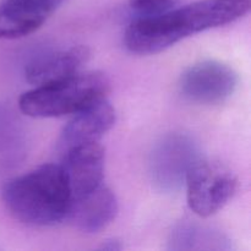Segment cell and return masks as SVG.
Here are the masks:
<instances>
[{
  "instance_id": "cell-1",
  "label": "cell",
  "mask_w": 251,
  "mask_h": 251,
  "mask_svg": "<svg viewBox=\"0 0 251 251\" xmlns=\"http://www.w3.org/2000/svg\"><path fill=\"white\" fill-rule=\"evenodd\" d=\"M250 6V0H199L158 16L135 19L125 31V47L140 55L161 53L194 34L233 24Z\"/></svg>"
},
{
  "instance_id": "cell-2",
  "label": "cell",
  "mask_w": 251,
  "mask_h": 251,
  "mask_svg": "<svg viewBox=\"0 0 251 251\" xmlns=\"http://www.w3.org/2000/svg\"><path fill=\"white\" fill-rule=\"evenodd\" d=\"M1 199L15 220L49 227L68 218L71 194L61 164L48 163L4 184Z\"/></svg>"
},
{
  "instance_id": "cell-3",
  "label": "cell",
  "mask_w": 251,
  "mask_h": 251,
  "mask_svg": "<svg viewBox=\"0 0 251 251\" xmlns=\"http://www.w3.org/2000/svg\"><path fill=\"white\" fill-rule=\"evenodd\" d=\"M109 92L107 76L98 71H80L63 80L34 86L22 93L19 108L25 115L37 119L73 115Z\"/></svg>"
},
{
  "instance_id": "cell-4",
  "label": "cell",
  "mask_w": 251,
  "mask_h": 251,
  "mask_svg": "<svg viewBox=\"0 0 251 251\" xmlns=\"http://www.w3.org/2000/svg\"><path fill=\"white\" fill-rule=\"evenodd\" d=\"M188 206L199 217H211L222 210L237 191L238 179L223 163L199 158L185 178Z\"/></svg>"
},
{
  "instance_id": "cell-5",
  "label": "cell",
  "mask_w": 251,
  "mask_h": 251,
  "mask_svg": "<svg viewBox=\"0 0 251 251\" xmlns=\"http://www.w3.org/2000/svg\"><path fill=\"white\" fill-rule=\"evenodd\" d=\"M238 83V74L229 65L217 60H203L181 74L179 91L189 102L215 105L229 100Z\"/></svg>"
},
{
  "instance_id": "cell-6",
  "label": "cell",
  "mask_w": 251,
  "mask_h": 251,
  "mask_svg": "<svg viewBox=\"0 0 251 251\" xmlns=\"http://www.w3.org/2000/svg\"><path fill=\"white\" fill-rule=\"evenodd\" d=\"M200 158L198 145L191 137L172 134L154 146L150 158L152 181L163 191L178 190L185 183L188 172Z\"/></svg>"
},
{
  "instance_id": "cell-7",
  "label": "cell",
  "mask_w": 251,
  "mask_h": 251,
  "mask_svg": "<svg viewBox=\"0 0 251 251\" xmlns=\"http://www.w3.org/2000/svg\"><path fill=\"white\" fill-rule=\"evenodd\" d=\"M104 159V150L100 142L78 145L64 151L61 168L70 190L71 201L103 184Z\"/></svg>"
},
{
  "instance_id": "cell-8",
  "label": "cell",
  "mask_w": 251,
  "mask_h": 251,
  "mask_svg": "<svg viewBox=\"0 0 251 251\" xmlns=\"http://www.w3.org/2000/svg\"><path fill=\"white\" fill-rule=\"evenodd\" d=\"M65 0H1L0 39H19L41 28Z\"/></svg>"
},
{
  "instance_id": "cell-9",
  "label": "cell",
  "mask_w": 251,
  "mask_h": 251,
  "mask_svg": "<svg viewBox=\"0 0 251 251\" xmlns=\"http://www.w3.org/2000/svg\"><path fill=\"white\" fill-rule=\"evenodd\" d=\"M115 109L107 97L73 114V118L63 129L60 147L66 151L78 145L100 142V140L114 126Z\"/></svg>"
},
{
  "instance_id": "cell-10",
  "label": "cell",
  "mask_w": 251,
  "mask_h": 251,
  "mask_svg": "<svg viewBox=\"0 0 251 251\" xmlns=\"http://www.w3.org/2000/svg\"><path fill=\"white\" fill-rule=\"evenodd\" d=\"M90 58L86 47L73 46L38 54L25 66V78L34 86L63 80L82 71Z\"/></svg>"
},
{
  "instance_id": "cell-11",
  "label": "cell",
  "mask_w": 251,
  "mask_h": 251,
  "mask_svg": "<svg viewBox=\"0 0 251 251\" xmlns=\"http://www.w3.org/2000/svg\"><path fill=\"white\" fill-rule=\"evenodd\" d=\"M118 215V200L108 186L100 184L90 193L71 201L68 218L85 233H98L107 228Z\"/></svg>"
},
{
  "instance_id": "cell-12",
  "label": "cell",
  "mask_w": 251,
  "mask_h": 251,
  "mask_svg": "<svg viewBox=\"0 0 251 251\" xmlns=\"http://www.w3.org/2000/svg\"><path fill=\"white\" fill-rule=\"evenodd\" d=\"M178 0H129V6L136 19L153 17L176 7Z\"/></svg>"
},
{
  "instance_id": "cell-13",
  "label": "cell",
  "mask_w": 251,
  "mask_h": 251,
  "mask_svg": "<svg viewBox=\"0 0 251 251\" xmlns=\"http://www.w3.org/2000/svg\"><path fill=\"white\" fill-rule=\"evenodd\" d=\"M123 247H122V244H120V242H118V240H115V239H112V240H107V242H105V244H103L102 247H100V249L114 251V250H120Z\"/></svg>"
}]
</instances>
